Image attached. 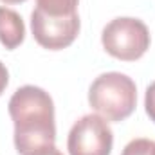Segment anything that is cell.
Masks as SVG:
<instances>
[{
	"label": "cell",
	"mask_w": 155,
	"mask_h": 155,
	"mask_svg": "<svg viewBox=\"0 0 155 155\" xmlns=\"http://www.w3.org/2000/svg\"><path fill=\"white\" fill-rule=\"evenodd\" d=\"M7 110L15 124V148L20 155L54 146V103L49 92L35 85L20 87L11 96Z\"/></svg>",
	"instance_id": "6da1fadb"
},
{
	"label": "cell",
	"mask_w": 155,
	"mask_h": 155,
	"mask_svg": "<svg viewBox=\"0 0 155 155\" xmlns=\"http://www.w3.org/2000/svg\"><path fill=\"white\" fill-rule=\"evenodd\" d=\"M90 107L107 121H123L137 103V87L132 78L121 72H105L97 76L88 88Z\"/></svg>",
	"instance_id": "7a4b0ae2"
},
{
	"label": "cell",
	"mask_w": 155,
	"mask_h": 155,
	"mask_svg": "<svg viewBox=\"0 0 155 155\" xmlns=\"http://www.w3.org/2000/svg\"><path fill=\"white\" fill-rule=\"evenodd\" d=\"M101 43L110 56L123 61H135L150 47V31L144 22L121 16L107 24L101 35Z\"/></svg>",
	"instance_id": "3957f363"
},
{
	"label": "cell",
	"mask_w": 155,
	"mask_h": 155,
	"mask_svg": "<svg viewBox=\"0 0 155 155\" xmlns=\"http://www.w3.org/2000/svg\"><path fill=\"white\" fill-rule=\"evenodd\" d=\"M114 134L107 119L88 114L72 124L67 139L69 155H110Z\"/></svg>",
	"instance_id": "277c9868"
},
{
	"label": "cell",
	"mask_w": 155,
	"mask_h": 155,
	"mask_svg": "<svg viewBox=\"0 0 155 155\" xmlns=\"http://www.w3.org/2000/svg\"><path fill=\"white\" fill-rule=\"evenodd\" d=\"M33 36L43 49L60 51L69 47L79 33V16H51L40 11L38 7L31 13Z\"/></svg>",
	"instance_id": "5b68a950"
},
{
	"label": "cell",
	"mask_w": 155,
	"mask_h": 155,
	"mask_svg": "<svg viewBox=\"0 0 155 155\" xmlns=\"http://www.w3.org/2000/svg\"><path fill=\"white\" fill-rule=\"evenodd\" d=\"M24 38L25 25L22 16L9 7H0V43L7 51H13L24 41Z\"/></svg>",
	"instance_id": "8992f818"
},
{
	"label": "cell",
	"mask_w": 155,
	"mask_h": 155,
	"mask_svg": "<svg viewBox=\"0 0 155 155\" xmlns=\"http://www.w3.org/2000/svg\"><path fill=\"white\" fill-rule=\"evenodd\" d=\"M79 0H36V7L51 16H71L76 15Z\"/></svg>",
	"instance_id": "52a82bcc"
},
{
	"label": "cell",
	"mask_w": 155,
	"mask_h": 155,
	"mask_svg": "<svg viewBox=\"0 0 155 155\" xmlns=\"http://www.w3.org/2000/svg\"><path fill=\"white\" fill-rule=\"evenodd\" d=\"M153 146L155 141H150V139H134L130 141L123 153L121 155H152L153 153Z\"/></svg>",
	"instance_id": "ba28073f"
},
{
	"label": "cell",
	"mask_w": 155,
	"mask_h": 155,
	"mask_svg": "<svg viewBox=\"0 0 155 155\" xmlns=\"http://www.w3.org/2000/svg\"><path fill=\"white\" fill-rule=\"evenodd\" d=\"M144 108L148 117L155 123V81L146 88V96H144Z\"/></svg>",
	"instance_id": "9c48e42d"
},
{
	"label": "cell",
	"mask_w": 155,
	"mask_h": 155,
	"mask_svg": "<svg viewBox=\"0 0 155 155\" xmlns=\"http://www.w3.org/2000/svg\"><path fill=\"white\" fill-rule=\"evenodd\" d=\"M7 83H9V72H7L5 65H4V63L0 61V96H2V92L5 90Z\"/></svg>",
	"instance_id": "30bf717a"
},
{
	"label": "cell",
	"mask_w": 155,
	"mask_h": 155,
	"mask_svg": "<svg viewBox=\"0 0 155 155\" xmlns=\"http://www.w3.org/2000/svg\"><path fill=\"white\" fill-rule=\"evenodd\" d=\"M29 155H63L56 146H49L45 150H40V152H35V153H29Z\"/></svg>",
	"instance_id": "8fae6325"
},
{
	"label": "cell",
	"mask_w": 155,
	"mask_h": 155,
	"mask_svg": "<svg viewBox=\"0 0 155 155\" xmlns=\"http://www.w3.org/2000/svg\"><path fill=\"white\" fill-rule=\"evenodd\" d=\"M4 4H20V2H25V0H2Z\"/></svg>",
	"instance_id": "7c38bea8"
},
{
	"label": "cell",
	"mask_w": 155,
	"mask_h": 155,
	"mask_svg": "<svg viewBox=\"0 0 155 155\" xmlns=\"http://www.w3.org/2000/svg\"><path fill=\"white\" fill-rule=\"evenodd\" d=\"M152 155H155V146H153V153H152Z\"/></svg>",
	"instance_id": "4fadbf2b"
}]
</instances>
